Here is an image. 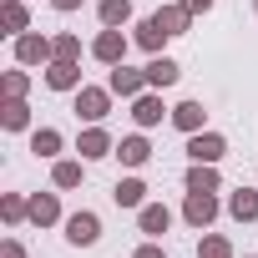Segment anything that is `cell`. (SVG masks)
<instances>
[{
  "mask_svg": "<svg viewBox=\"0 0 258 258\" xmlns=\"http://www.w3.org/2000/svg\"><path fill=\"white\" fill-rule=\"evenodd\" d=\"M91 56H96L101 66H121V61H126V36L111 31V26H101V36L91 41Z\"/></svg>",
  "mask_w": 258,
  "mask_h": 258,
  "instance_id": "cell-7",
  "label": "cell"
},
{
  "mask_svg": "<svg viewBox=\"0 0 258 258\" xmlns=\"http://www.w3.org/2000/svg\"><path fill=\"white\" fill-rule=\"evenodd\" d=\"M0 21H6L11 36H26V31H31V11H26V0H6V6H0Z\"/></svg>",
  "mask_w": 258,
  "mask_h": 258,
  "instance_id": "cell-21",
  "label": "cell"
},
{
  "mask_svg": "<svg viewBox=\"0 0 258 258\" xmlns=\"http://www.w3.org/2000/svg\"><path fill=\"white\" fill-rule=\"evenodd\" d=\"M16 61H21V66H51V61H56V41L26 31V36H16Z\"/></svg>",
  "mask_w": 258,
  "mask_h": 258,
  "instance_id": "cell-1",
  "label": "cell"
},
{
  "mask_svg": "<svg viewBox=\"0 0 258 258\" xmlns=\"http://www.w3.org/2000/svg\"><path fill=\"white\" fill-rule=\"evenodd\" d=\"M66 142H61V132H56V126H36V132H31V152L36 157H56Z\"/></svg>",
  "mask_w": 258,
  "mask_h": 258,
  "instance_id": "cell-24",
  "label": "cell"
},
{
  "mask_svg": "<svg viewBox=\"0 0 258 258\" xmlns=\"http://www.w3.org/2000/svg\"><path fill=\"white\" fill-rule=\"evenodd\" d=\"M106 86H111V96H121V101H137L142 91H152L147 86V71H132V66H111V76H106Z\"/></svg>",
  "mask_w": 258,
  "mask_h": 258,
  "instance_id": "cell-2",
  "label": "cell"
},
{
  "mask_svg": "<svg viewBox=\"0 0 258 258\" xmlns=\"http://www.w3.org/2000/svg\"><path fill=\"white\" fill-rule=\"evenodd\" d=\"M162 116H172V111L162 106V96H157V91H142V96L132 101V121H137V126H157Z\"/></svg>",
  "mask_w": 258,
  "mask_h": 258,
  "instance_id": "cell-13",
  "label": "cell"
},
{
  "mask_svg": "<svg viewBox=\"0 0 258 258\" xmlns=\"http://www.w3.org/2000/svg\"><path fill=\"white\" fill-rule=\"evenodd\" d=\"M223 152H228V137H223V132H208V126H203V132L187 137V157H192V162H218Z\"/></svg>",
  "mask_w": 258,
  "mask_h": 258,
  "instance_id": "cell-6",
  "label": "cell"
},
{
  "mask_svg": "<svg viewBox=\"0 0 258 258\" xmlns=\"http://www.w3.org/2000/svg\"><path fill=\"white\" fill-rule=\"evenodd\" d=\"M0 218H6L11 228L31 223V198H21V192H6V198H0Z\"/></svg>",
  "mask_w": 258,
  "mask_h": 258,
  "instance_id": "cell-22",
  "label": "cell"
},
{
  "mask_svg": "<svg viewBox=\"0 0 258 258\" xmlns=\"http://www.w3.org/2000/svg\"><path fill=\"white\" fill-rule=\"evenodd\" d=\"M76 152H81V162H96V157H111V152H116V142H111V132H106L101 121H91L86 132L76 137Z\"/></svg>",
  "mask_w": 258,
  "mask_h": 258,
  "instance_id": "cell-4",
  "label": "cell"
},
{
  "mask_svg": "<svg viewBox=\"0 0 258 258\" xmlns=\"http://www.w3.org/2000/svg\"><path fill=\"white\" fill-rule=\"evenodd\" d=\"M177 6H182L187 16H208V11H213V0H177Z\"/></svg>",
  "mask_w": 258,
  "mask_h": 258,
  "instance_id": "cell-31",
  "label": "cell"
},
{
  "mask_svg": "<svg viewBox=\"0 0 258 258\" xmlns=\"http://www.w3.org/2000/svg\"><path fill=\"white\" fill-rule=\"evenodd\" d=\"M132 41H137V46H142V51H152V56H157V51H162V46H167V41H172V36H167V31H157V21H152V16H147V21H142V26H137V36H132Z\"/></svg>",
  "mask_w": 258,
  "mask_h": 258,
  "instance_id": "cell-25",
  "label": "cell"
},
{
  "mask_svg": "<svg viewBox=\"0 0 258 258\" xmlns=\"http://www.w3.org/2000/svg\"><path fill=\"white\" fill-rule=\"evenodd\" d=\"M203 121H208V106L203 101H177L172 106V126H177V132L192 137V132H203Z\"/></svg>",
  "mask_w": 258,
  "mask_h": 258,
  "instance_id": "cell-15",
  "label": "cell"
},
{
  "mask_svg": "<svg viewBox=\"0 0 258 258\" xmlns=\"http://www.w3.org/2000/svg\"><path fill=\"white\" fill-rule=\"evenodd\" d=\"M0 126H6V132H26V126H31L26 96H6V106H0Z\"/></svg>",
  "mask_w": 258,
  "mask_h": 258,
  "instance_id": "cell-17",
  "label": "cell"
},
{
  "mask_svg": "<svg viewBox=\"0 0 258 258\" xmlns=\"http://www.w3.org/2000/svg\"><path fill=\"white\" fill-rule=\"evenodd\" d=\"M152 21H157V31H167V36H187V26H192V16H187L182 6H162V11H152Z\"/></svg>",
  "mask_w": 258,
  "mask_h": 258,
  "instance_id": "cell-19",
  "label": "cell"
},
{
  "mask_svg": "<svg viewBox=\"0 0 258 258\" xmlns=\"http://www.w3.org/2000/svg\"><path fill=\"white\" fill-rule=\"evenodd\" d=\"M111 111V86H81L76 91V116L81 121H101Z\"/></svg>",
  "mask_w": 258,
  "mask_h": 258,
  "instance_id": "cell-5",
  "label": "cell"
},
{
  "mask_svg": "<svg viewBox=\"0 0 258 258\" xmlns=\"http://www.w3.org/2000/svg\"><path fill=\"white\" fill-rule=\"evenodd\" d=\"M111 198H116V208H147V182L142 177H121L111 187Z\"/></svg>",
  "mask_w": 258,
  "mask_h": 258,
  "instance_id": "cell-18",
  "label": "cell"
},
{
  "mask_svg": "<svg viewBox=\"0 0 258 258\" xmlns=\"http://www.w3.org/2000/svg\"><path fill=\"white\" fill-rule=\"evenodd\" d=\"M177 76H182V66H177L172 56H152V61H147V86H152V91L177 86Z\"/></svg>",
  "mask_w": 258,
  "mask_h": 258,
  "instance_id": "cell-11",
  "label": "cell"
},
{
  "mask_svg": "<svg viewBox=\"0 0 258 258\" xmlns=\"http://www.w3.org/2000/svg\"><path fill=\"white\" fill-rule=\"evenodd\" d=\"M137 228H142L147 238H162V233L172 228V208H167V203H147V208H137Z\"/></svg>",
  "mask_w": 258,
  "mask_h": 258,
  "instance_id": "cell-9",
  "label": "cell"
},
{
  "mask_svg": "<svg viewBox=\"0 0 258 258\" xmlns=\"http://www.w3.org/2000/svg\"><path fill=\"white\" fill-rule=\"evenodd\" d=\"M51 6H56V11H76V6H81V0H51Z\"/></svg>",
  "mask_w": 258,
  "mask_h": 258,
  "instance_id": "cell-33",
  "label": "cell"
},
{
  "mask_svg": "<svg viewBox=\"0 0 258 258\" xmlns=\"http://www.w3.org/2000/svg\"><path fill=\"white\" fill-rule=\"evenodd\" d=\"M46 86L51 91H81V66L76 61H51L46 66Z\"/></svg>",
  "mask_w": 258,
  "mask_h": 258,
  "instance_id": "cell-12",
  "label": "cell"
},
{
  "mask_svg": "<svg viewBox=\"0 0 258 258\" xmlns=\"http://www.w3.org/2000/svg\"><path fill=\"white\" fill-rule=\"evenodd\" d=\"M182 218H187L198 233H208V228H213V218H218V198H213V192H187Z\"/></svg>",
  "mask_w": 258,
  "mask_h": 258,
  "instance_id": "cell-8",
  "label": "cell"
},
{
  "mask_svg": "<svg viewBox=\"0 0 258 258\" xmlns=\"http://www.w3.org/2000/svg\"><path fill=\"white\" fill-rule=\"evenodd\" d=\"M111 157H121V167H147V162H152V142H147L142 132H137V137H121Z\"/></svg>",
  "mask_w": 258,
  "mask_h": 258,
  "instance_id": "cell-10",
  "label": "cell"
},
{
  "mask_svg": "<svg viewBox=\"0 0 258 258\" xmlns=\"http://www.w3.org/2000/svg\"><path fill=\"white\" fill-rule=\"evenodd\" d=\"M198 258H233V243H228L223 233H203V243H198Z\"/></svg>",
  "mask_w": 258,
  "mask_h": 258,
  "instance_id": "cell-27",
  "label": "cell"
},
{
  "mask_svg": "<svg viewBox=\"0 0 258 258\" xmlns=\"http://www.w3.org/2000/svg\"><path fill=\"white\" fill-rule=\"evenodd\" d=\"M51 41H56V61H81V36L61 31V36H51Z\"/></svg>",
  "mask_w": 258,
  "mask_h": 258,
  "instance_id": "cell-28",
  "label": "cell"
},
{
  "mask_svg": "<svg viewBox=\"0 0 258 258\" xmlns=\"http://www.w3.org/2000/svg\"><path fill=\"white\" fill-rule=\"evenodd\" d=\"M96 16H101V26L121 31L126 21H132V0H101V6H96Z\"/></svg>",
  "mask_w": 258,
  "mask_h": 258,
  "instance_id": "cell-23",
  "label": "cell"
},
{
  "mask_svg": "<svg viewBox=\"0 0 258 258\" xmlns=\"http://www.w3.org/2000/svg\"><path fill=\"white\" fill-rule=\"evenodd\" d=\"M132 258H167V248H162V243H152V238H147V243H142V248H137V253H132Z\"/></svg>",
  "mask_w": 258,
  "mask_h": 258,
  "instance_id": "cell-30",
  "label": "cell"
},
{
  "mask_svg": "<svg viewBox=\"0 0 258 258\" xmlns=\"http://www.w3.org/2000/svg\"><path fill=\"white\" fill-rule=\"evenodd\" d=\"M253 16H258V0H253Z\"/></svg>",
  "mask_w": 258,
  "mask_h": 258,
  "instance_id": "cell-34",
  "label": "cell"
},
{
  "mask_svg": "<svg viewBox=\"0 0 258 258\" xmlns=\"http://www.w3.org/2000/svg\"><path fill=\"white\" fill-rule=\"evenodd\" d=\"M31 223L36 228H56L61 223V198L56 192H31Z\"/></svg>",
  "mask_w": 258,
  "mask_h": 258,
  "instance_id": "cell-14",
  "label": "cell"
},
{
  "mask_svg": "<svg viewBox=\"0 0 258 258\" xmlns=\"http://www.w3.org/2000/svg\"><path fill=\"white\" fill-rule=\"evenodd\" d=\"M223 177H218V162H192L187 167V192H218Z\"/></svg>",
  "mask_w": 258,
  "mask_h": 258,
  "instance_id": "cell-16",
  "label": "cell"
},
{
  "mask_svg": "<svg viewBox=\"0 0 258 258\" xmlns=\"http://www.w3.org/2000/svg\"><path fill=\"white\" fill-rule=\"evenodd\" d=\"M228 213H233L238 223H253V218H258V192H253V187H238V192H228Z\"/></svg>",
  "mask_w": 258,
  "mask_h": 258,
  "instance_id": "cell-20",
  "label": "cell"
},
{
  "mask_svg": "<svg viewBox=\"0 0 258 258\" xmlns=\"http://www.w3.org/2000/svg\"><path fill=\"white\" fill-rule=\"evenodd\" d=\"M96 238H101V218H96L91 208H81V213L66 218V243H71V248H91Z\"/></svg>",
  "mask_w": 258,
  "mask_h": 258,
  "instance_id": "cell-3",
  "label": "cell"
},
{
  "mask_svg": "<svg viewBox=\"0 0 258 258\" xmlns=\"http://www.w3.org/2000/svg\"><path fill=\"white\" fill-rule=\"evenodd\" d=\"M0 258H26V248H21V238H6V243H0Z\"/></svg>",
  "mask_w": 258,
  "mask_h": 258,
  "instance_id": "cell-32",
  "label": "cell"
},
{
  "mask_svg": "<svg viewBox=\"0 0 258 258\" xmlns=\"http://www.w3.org/2000/svg\"><path fill=\"white\" fill-rule=\"evenodd\" d=\"M81 177H86L81 162H66V157H61V162L51 167V182H56V187H81Z\"/></svg>",
  "mask_w": 258,
  "mask_h": 258,
  "instance_id": "cell-26",
  "label": "cell"
},
{
  "mask_svg": "<svg viewBox=\"0 0 258 258\" xmlns=\"http://www.w3.org/2000/svg\"><path fill=\"white\" fill-rule=\"evenodd\" d=\"M0 91H6V96H26L31 91V76L26 71H6V76H0Z\"/></svg>",
  "mask_w": 258,
  "mask_h": 258,
  "instance_id": "cell-29",
  "label": "cell"
}]
</instances>
